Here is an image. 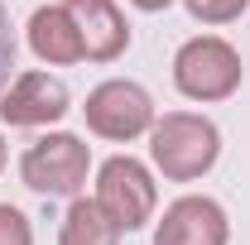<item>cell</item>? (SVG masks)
I'll return each instance as SVG.
<instances>
[{"mask_svg": "<svg viewBox=\"0 0 250 245\" xmlns=\"http://www.w3.org/2000/svg\"><path fill=\"white\" fill-rule=\"evenodd\" d=\"M72 111V92L62 87L53 72H20L5 96H0V121L15 130H39V125H58Z\"/></svg>", "mask_w": 250, "mask_h": 245, "instance_id": "cell-6", "label": "cell"}, {"mask_svg": "<svg viewBox=\"0 0 250 245\" xmlns=\"http://www.w3.org/2000/svg\"><path fill=\"white\" fill-rule=\"evenodd\" d=\"M5 159H10V154H5V135H0V173H5Z\"/></svg>", "mask_w": 250, "mask_h": 245, "instance_id": "cell-15", "label": "cell"}, {"mask_svg": "<svg viewBox=\"0 0 250 245\" xmlns=\"http://www.w3.org/2000/svg\"><path fill=\"white\" fill-rule=\"evenodd\" d=\"M29 48L39 62H48V67H67V62H82L87 58V48H82V34L72 24V15H67V5H39L29 15Z\"/></svg>", "mask_w": 250, "mask_h": 245, "instance_id": "cell-9", "label": "cell"}, {"mask_svg": "<svg viewBox=\"0 0 250 245\" xmlns=\"http://www.w3.org/2000/svg\"><path fill=\"white\" fill-rule=\"evenodd\" d=\"M0 245H34V226L29 216L10 202H0Z\"/></svg>", "mask_w": 250, "mask_h": 245, "instance_id": "cell-12", "label": "cell"}, {"mask_svg": "<svg viewBox=\"0 0 250 245\" xmlns=\"http://www.w3.org/2000/svg\"><path fill=\"white\" fill-rule=\"evenodd\" d=\"M82 116H87V130H92V135L125 144V140L149 135V125H154V101H149V92H145L140 82L111 77V82H101V87L87 92Z\"/></svg>", "mask_w": 250, "mask_h": 245, "instance_id": "cell-5", "label": "cell"}, {"mask_svg": "<svg viewBox=\"0 0 250 245\" xmlns=\"http://www.w3.org/2000/svg\"><path fill=\"white\" fill-rule=\"evenodd\" d=\"M15 29H10V15H5V5H0V92L10 87V72H15Z\"/></svg>", "mask_w": 250, "mask_h": 245, "instance_id": "cell-13", "label": "cell"}, {"mask_svg": "<svg viewBox=\"0 0 250 245\" xmlns=\"http://www.w3.org/2000/svg\"><path fill=\"white\" fill-rule=\"evenodd\" d=\"M62 5H67L92 62H116L130 48V24H125L116 0H62Z\"/></svg>", "mask_w": 250, "mask_h": 245, "instance_id": "cell-8", "label": "cell"}, {"mask_svg": "<svg viewBox=\"0 0 250 245\" xmlns=\"http://www.w3.org/2000/svg\"><path fill=\"white\" fill-rule=\"evenodd\" d=\"M226 241H231V221L221 212V202L197 197V192L168 202L154 226V245H226Z\"/></svg>", "mask_w": 250, "mask_h": 245, "instance_id": "cell-7", "label": "cell"}, {"mask_svg": "<svg viewBox=\"0 0 250 245\" xmlns=\"http://www.w3.org/2000/svg\"><path fill=\"white\" fill-rule=\"evenodd\" d=\"M241 53L217 39V34H197L173 53V87L188 101H226L241 87Z\"/></svg>", "mask_w": 250, "mask_h": 245, "instance_id": "cell-3", "label": "cell"}, {"mask_svg": "<svg viewBox=\"0 0 250 245\" xmlns=\"http://www.w3.org/2000/svg\"><path fill=\"white\" fill-rule=\"evenodd\" d=\"M197 24H231L250 10V0H183Z\"/></svg>", "mask_w": 250, "mask_h": 245, "instance_id": "cell-11", "label": "cell"}, {"mask_svg": "<svg viewBox=\"0 0 250 245\" xmlns=\"http://www.w3.org/2000/svg\"><path fill=\"white\" fill-rule=\"evenodd\" d=\"M87 168H92V149L72 130H48L20 154V178L39 197H77L87 187Z\"/></svg>", "mask_w": 250, "mask_h": 245, "instance_id": "cell-2", "label": "cell"}, {"mask_svg": "<svg viewBox=\"0 0 250 245\" xmlns=\"http://www.w3.org/2000/svg\"><path fill=\"white\" fill-rule=\"evenodd\" d=\"M149 159L168 183H197L221 159V130L207 116L168 111L164 121L149 125Z\"/></svg>", "mask_w": 250, "mask_h": 245, "instance_id": "cell-1", "label": "cell"}, {"mask_svg": "<svg viewBox=\"0 0 250 245\" xmlns=\"http://www.w3.org/2000/svg\"><path fill=\"white\" fill-rule=\"evenodd\" d=\"M121 226L101 212L96 197H72L67 212H62V226H58V245H121Z\"/></svg>", "mask_w": 250, "mask_h": 245, "instance_id": "cell-10", "label": "cell"}, {"mask_svg": "<svg viewBox=\"0 0 250 245\" xmlns=\"http://www.w3.org/2000/svg\"><path fill=\"white\" fill-rule=\"evenodd\" d=\"M96 202L101 212L111 216L121 231H140L154 221V207H159V187H154V173L130 159V154H116L96 168Z\"/></svg>", "mask_w": 250, "mask_h": 245, "instance_id": "cell-4", "label": "cell"}, {"mask_svg": "<svg viewBox=\"0 0 250 245\" xmlns=\"http://www.w3.org/2000/svg\"><path fill=\"white\" fill-rule=\"evenodd\" d=\"M130 5H135V10H145V15H154V10H168L173 0H130Z\"/></svg>", "mask_w": 250, "mask_h": 245, "instance_id": "cell-14", "label": "cell"}]
</instances>
